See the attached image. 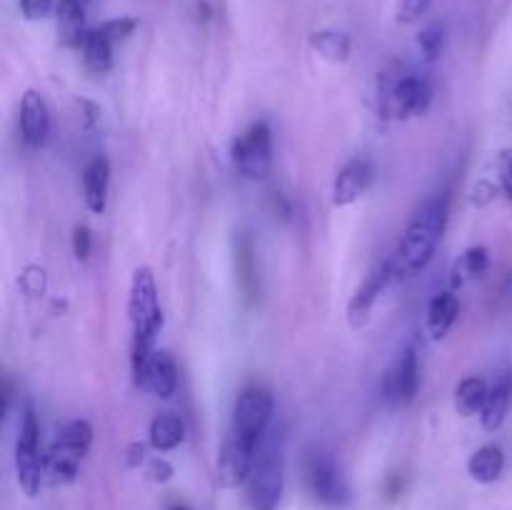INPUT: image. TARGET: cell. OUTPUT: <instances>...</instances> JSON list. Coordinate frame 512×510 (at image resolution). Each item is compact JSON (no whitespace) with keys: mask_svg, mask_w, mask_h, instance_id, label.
Segmentation results:
<instances>
[{"mask_svg":"<svg viewBox=\"0 0 512 510\" xmlns=\"http://www.w3.org/2000/svg\"><path fill=\"white\" fill-rule=\"evenodd\" d=\"M128 318L130 328H133V355H130V365H133L135 385H140L145 365H148V358L155 350V335L163 328L158 285H155V275L148 265H140V268L133 270L128 295Z\"/></svg>","mask_w":512,"mask_h":510,"instance_id":"1","label":"cell"},{"mask_svg":"<svg viewBox=\"0 0 512 510\" xmlns=\"http://www.w3.org/2000/svg\"><path fill=\"white\" fill-rule=\"evenodd\" d=\"M448 213V195H435V198L425 200L415 210V215L410 218L408 228L403 233V243H400L398 255L405 273H418V270H423L433 260L435 250H438L440 240L445 235V228H448Z\"/></svg>","mask_w":512,"mask_h":510,"instance_id":"2","label":"cell"},{"mask_svg":"<svg viewBox=\"0 0 512 510\" xmlns=\"http://www.w3.org/2000/svg\"><path fill=\"white\" fill-rule=\"evenodd\" d=\"M285 488V445L280 428L265 433L255 458L253 473L245 483V503L248 510H278Z\"/></svg>","mask_w":512,"mask_h":510,"instance_id":"3","label":"cell"},{"mask_svg":"<svg viewBox=\"0 0 512 510\" xmlns=\"http://www.w3.org/2000/svg\"><path fill=\"white\" fill-rule=\"evenodd\" d=\"M303 480L308 493L325 508H345L350 503V485L338 458L320 445L305 450Z\"/></svg>","mask_w":512,"mask_h":510,"instance_id":"4","label":"cell"},{"mask_svg":"<svg viewBox=\"0 0 512 510\" xmlns=\"http://www.w3.org/2000/svg\"><path fill=\"white\" fill-rule=\"evenodd\" d=\"M93 445V425L88 420H70L55 435L53 445L48 448V468L45 475L53 485H65L75 480L80 463Z\"/></svg>","mask_w":512,"mask_h":510,"instance_id":"5","label":"cell"},{"mask_svg":"<svg viewBox=\"0 0 512 510\" xmlns=\"http://www.w3.org/2000/svg\"><path fill=\"white\" fill-rule=\"evenodd\" d=\"M45 468H48V453L40 443V423L35 410L25 408L23 418L18 425V438H15V478H18L20 490L28 498H35L43 485Z\"/></svg>","mask_w":512,"mask_h":510,"instance_id":"6","label":"cell"},{"mask_svg":"<svg viewBox=\"0 0 512 510\" xmlns=\"http://www.w3.org/2000/svg\"><path fill=\"white\" fill-rule=\"evenodd\" d=\"M275 413V398L263 385H248L238 395L233 408V423H230L228 435L245 440V443L260 445L265 433L270 430Z\"/></svg>","mask_w":512,"mask_h":510,"instance_id":"7","label":"cell"},{"mask_svg":"<svg viewBox=\"0 0 512 510\" xmlns=\"http://www.w3.org/2000/svg\"><path fill=\"white\" fill-rule=\"evenodd\" d=\"M233 165L243 178L265 180L273 170V130L268 123H253L235 138Z\"/></svg>","mask_w":512,"mask_h":510,"instance_id":"8","label":"cell"},{"mask_svg":"<svg viewBox=\"0 0 512 510\" xmlns=\"http://www.w3.org/2000/svg\"><path fill=\"white\" fill-rule=\"evenodd\" d=\"M430 103H433V88L428 80L408 75V78L395 80L388 93L383 95V113L385 118L393 120L418 118V115L428 113Z\"/></svg>","mask_w":512,"mask_h":510,"instance_id":"9","label":"cell"},{"mask_svg":"<svg viewBox=\"0 0 512 510\" xmlns=\"http://www.w3.org/2000/svg\"><path fill=\"white\" fill-rule=\"evenodd\" d=\"M420 388V360L418 350L408 345L395 355L390 368L383 375V398L393 408H405L415 400Z\"/></svg>","mask_w":512,"mask_h":510,"instance_id":"10","label":"cell"},{"mask_svg":"<svg viewBox=\"0 0 512 510\" xmlns=\"http://www.w3.org/2000/svg\"><path fill=\"white\" fill-rule=\"evenodd\" d=\"M393 273H395L393 263H390V260H385V263L375 265V268L365 275V280L358 285V288H355L353 298H350V303H348L350 328L363 330L365 325L370 323V315H373L375 305H378L380 295H383L385 285L390 283Z\"/></svg>","mask_w":512,"mask_h":510,"instance_id":"11","label":"cell"},{"mask_svg":"<svg viewBox=\"0 0 512 510\" xmlns=\"http://www.w3.org/2000/svg\"><path fill=\"white\" fill-rule=\"evenodd\" d=\"M258 450L260 445L245 443L235 435H225V443L218 455V483L223 488H240L248 483Z\"/></svg>","mask_w":512,"mask_h":510,"instance_id":"12","label":"cell"},{"mask_svg":"<svg viewBox=\"0 0 512 510\" xmlns=\"http://www.w3.org/2000/svg\"><path fill=\"white\" fill-rule=\"evenodd\" d=\"M373 180H375L373 160L363 158V155L348 160V163L338 170V175H335V180H333V205L335 208H348V205L358 203V200L368 193V188L373 185Z\"/></svg>","mask_w":512,"mask_h":510,"instance_id":"13","label":"cell"},{"mask_svg":"<svg viewBox=\"0 0 512 510\" xmlns=\"http://www.w3.org/2000/svg\"><path fill=\"white\" fill-rule=\"evenodd\" d=\"M50 135V113L38 90H25L20 100V138L28 148H40Z\"/></svg>","mask_w":512,"mask_h":510,"instance_id":"14","label":"cell"},{"mask_svg":"<svg viewBox=\"0 0 512 510\" xmlns=\"http://www.w3.org/2000/svg\"><path fill=\"white\" fill-rule=\"evenodd\" d=\"M140 388L150 390V393L163 400L173 398L175 390H178V363H175L168 350H153L148 365H145Z\"/></svg>","mask_w":512,"mask_h":510,"instance_id":"15","label":"cell"},{"mask_svg":"<svg viewBox=\"0 0 512 510\" xmlns=\"http://www.w3.org/2000/svg\"><path fill=\"white\" fill-rule=\"evenodd\" d=\"M110 190V163L108 158L98 155L90 160L83 170V200L85 208L95 215H103L108 208Z\"/></svg>","mask_w":512,"mask_h":510,"instance_id":"16","label":"cell"},{"mask_svg":"<svg viewBox=\"0 0 512 510\" xmlns=\"http://www.w3.org/2000/svg\"><path fill=\"white\" fill-rule=\"evenodd\" d=\"M458 315H460V298L453 293V290H443V293L435 295L428 305V318H425L430 338L443 340L445 335L450 333V328L455 325Z\"/></svg>","mask_w":512,"mask_h":510,"instance_id":"17","label":"cell"},{"mask_svg":"<svg viewBox=\"0 0 512 510\" xmlns=\"http://www.w3.org/2000/svg\"><path fill=\"white\" fill-rule=\"evenodd\" d=\"M512 405V373L500 375L498 383L490 388L488 400H485V408L480 413V420H483V428L488 433H495V430L503 428L505 418L510 413Z\"/></svg>","mask_w":512,"mask_h":510,"instance_id":"18","label":"cell"},{"mask_svg":"<svg viewBox=\"0 0 512 510\" xmlns=\"http://www.w3.org/2000/svg\"><path fill=\"white\" fill-rule=\"evenodd\" d=\"M505 470V453L500 445L490 443L483 445V448L475 450L468 460V473L475 483L490 485L503 475Z\"/></svg>","mask_w":512,"mask_h":510,"instance_id":"19","label":"cell"},{"mask_svg":"<svg viewBox=\"0 0 512 510\" xmlns=\"http://www.w3.org/2000/svg\"><path fill=\"white\" fill-rule=\"evenodd\" d=\"M58 30L60 38H63L65 45H73V48H80L88 35L85 30V3L83 0H60L58 8Z\"/></svg>","mask_w":512,"mask_h":510,"instance_id":"20","label":"cell"},{"mask_svg":"<svg viewBox=\"0 0 512 510\" xmlns=\"http://www.w3.org/2000/svg\"><path fill=\"white\" fill-rule=\"evenodd\" d=\"M490 385L485 383L480 375H468L458 383L455 388V413L463 415V418H473V415L483 413L485 400H488Z\"/></svg>","mask_w":512,"mask_h":510,"instance_id":"21","label":"cell"},{"mask_svg":"<svg viewBox=\"0 0 512 510\" xmlns=\"http://www.w3.org/2000/svg\"><path fill=\"white\" fill-rule=\"evenodd\" d=\"M148 440L155 450L165 453V450L178 448L185 440V423L180 415L175 413H163L158 418H153L148 430Z\"/></svg>","mask_w":512,"mask_h":510,"instance_id":"22","label":"cell"},{"mask_svg":"<svg viewBox=\"0 0 512 510\" xmlns=\"http://www.w3.org/2000/svg\"><path fill=\"white\" fill-rule=\"evenodd\" d=\"M490 270V250L485 245H473V248L465 250L453 265V288H460V285H468L470 280L480 278Z\"/></svg>","mask_w":512,"mask_h":510,"instance_id":"23","label":"cell"},{"mask_svg":"<svg viewBox=\"0 0 512 510\" xmlns=\"http://www.w3.org/2000/svg\"><path fill=\"white\" fill-rule=\"evenodd\" d=\"M80 50H83V63L90 73L103 75L113 68V43L100 30H88Z\"/></svg>","mask_w":512,"mask_h":510,"instance_id":"24","label":"cell"},{"mask_svg":"<svg viewBox=\"0 0 512 510\" xmlns=\"http://www.w3.org/2000/svg\"><path fill=\"white\" fill-rule=\"evenodd\" d=\"M310 48L328 63H345L350 58V50H353V40L340 30H318V33L310 35Z\"/></svg>","mask_w":512,"mask_h":510,"instance_id":"25","label":"cell"},{"mask_svg":"<svg viewBox=\"0 0 512 510\" xmlns=\"http://www.w3.org/2000/svg\"><path fill=\"white\" fill-rule=\"evenodd\" d=\"M443 45H445V28L440 23H430L428 28L420 30L418 48L428 63H433V60L440 58V53H443Z\"/></svg>","mask_w":512,"mask_h":510,"instance_id":"26","label":"cell"},{"mask_svg":"<svg viewBox=\"0 0 512 510\" xmlns=\"http://www.w3.org/2000/svg\"><path fill=\"white\" fill-rule=\"evenodd\" d=\"M238 268L240 275H243V288L250 298H255V285H258V275H255V260H253V250H250V240L243 238L238 250Z\"/></svg>","mask_w":512,"mask_h":510,"instance_id":"27","label":"cell"},{"mask_svg":"<svg viewBox=\"0 0 512 510\" xmlns=\"http://www.w3.org/2000/svg\"><path fill=\"white\" fill-rule=\"evenodd\" d=\"M135 28H138V20L135 18H115L100 25L98 30L110 40V43H123V40H128L130 35L135 33Z\"/></svg>","mask_w":512,"mask_h":510,"instance_id":"28","label":"cell"},{"mask_svg":"<svg viewBox=\"0 0 512 510\" xmlns=\"http://www.w3.org/2000/svg\"><path fill=\"white\" fill-rule=\"evenodd\" d=\"M498 175H500V190H503L505 198L512 203V148L500 150Z\"/></svg>","mask_w":512,"mask_h":510,"instance_id":"29","label":"cell"},{"mask_svg":"<svg viewBox=\"0 0 512 510\" xmlns=\"http://www.w3.org/2000/svg\"><path fill=\"white\" fill-rule=\"evenodd\" d=\"M93 250V233L88 225H75L73 228V253L78 260H88Z\"/></svg>","mask_w":512,"mask_h":510,"instance_id":"30","label":"cell"},{"mask_svg":"<svg viewBox=\"0 0 512 510\" xmlns=\"http://www.w3.org/2000/svg\"><path fill=\"white\" fill-rule=\"evenodd\" d=\"M428 5L430 0H398V20L400 23H415L428 10Z\"/></svg>","mask_w":512,"mask_h":510,"instance_id":"31","label":"cell"},{"mask_svg":"<svg viewBox=\"0 0 512 510\" xmlns=\"http://www.w3.org/2000/svg\"><path fill=\"white\" fill-rule=\"evenodd\" d=\"M20 283L28 290L30 295H40L45 290V270L38 268V265H30L25 268V273L20 275Z\"/></svg>","mask_w":512,"mask_h":510,"instance_id":"32","label":"cell"},{"mask_svg":"<svg viewBox=\"0 0 512 510\" xmlns=\"http://www.w3.org/2000/svg\"><path fill=\"white\" fill-rule=\"evenodd\" d=\"M53 10V0H20V13L28 20H43Z\"/></svg>","mask_w":512,"mask_h":510,"instance_id":"33","label":"cell"},{"mask_svg":"<svg viewBox=\"0 0 512 510\" xmlns=\"http://www.w3.org/2000/svg\"><path fill=\"white\" fill-rule=\"evenodd\" d=\"M148 475L150 480H155V483H165V480L173 478V465H170L168 460L158 458L148 465Z\"/></svg>","mask_w":512,"mask_h":510,"instance_id":"34","label":"cell"},{"mask_svg":"<svg viewBox=\"0 0 512 510\" xmlns=\"http://www.w3.org/2000/svg\"><path fill=\"white\" fill-rule=\"evenodd\" d=\"M143 460H145V445L143 443L130 445V450H128V465H130V468H138Z\"/></svg>","mask_w":512,"mask_h":510,"instance_id":"35","label":"cell"},{"mask_svg":"<svg viewBox=\"0 0 512 510\" xmlns=\"http://www.w3.org/2000/svg\"><path fill=\"white\" fill-rule=\"evenodd\" d=\"M170 510H190V508H185V505H175V508H170Z\"/></svg>","mask_w":512,"mask_h":510,"instance_id":"36","label":"cell"},{"mask_svg":"<svg viewBox=\"0 0 512 510\" xmlns=\"http://www.w3.org/2000/svg\"><path fill=\"white\" fill-rule=\"evenodd\" d=\"M83 3H90V0H83Z\"/></svg>","mask_w":512,"mask_h":510,"instance_id":"37","label":"cell"}]
</instances>
